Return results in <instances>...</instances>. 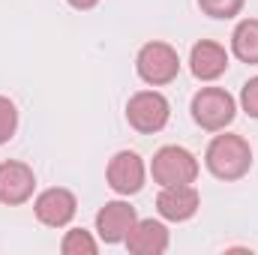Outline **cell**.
<instances>
[{
	"label": "cell",
	"instance_id": "cell-12",
	"mask_svg": "<svg viewBox=\"0 0 258 255\" xmlns=\"http://www.w3.org/2000/svg\"><path fill=\"white\" fill-rule=\"evenodd\" d=\"M189 69L198 81H216L228 69V51L213 39H201L189 51Z\"/></svg>",
	"mask_w": 258,
	"mask_h": 255
},
{
	"label": "cell",
	"instance_id": "cell-18",
	"mask_svg": "<svg viewBox=\"0 0 258 255\" xmlns=\"http://www.w3.org/2000/svg\"><path fill=\"white\" fill-rule=\"evenodd\" d=\"M72 9H81V12H87V9H93V6H99V0H66Z\"/></svg>",
	"mask_w": 258,
	"mask_h": 255
},
{
	"label": "cell",
	"instance_id": "cell-8",
	"mask_svg": "<svg viewBox=\"0 0 258 255\" xmlns=\"http://www.w3.org/2000/svg\"><path fill=\"white\" fill-rule=\"evenodd\" d=\"M75 210H78V201H75V195L69 189H63V186H51V189L39 192L36 201H33L36 219H39L42 225H48V228H66V225L72 222Z\"/></svg>",
	"mask_w": 258,
	"mask_h": 255
},
{
	"label": "cell",
	"instance_id": "cell-13",
	"mask_svg": "<svg viewBox=\"0 0 258 255\" xmlns=\"http://www.w3.org/2000/svg\"><path fill=\"white\" fill-rule=\"evenodd\" d=\"M231 51H234L237 60L258 66V18L237 21V27L231 33Z\"/></svg>",
	"mask_w": 258,
	"mask_h": 255
},
{
	"label": "cell",
	"instance_id": "cell-17",
	"mask_svg": "<svg viewBox=\"0 0 258 255\" xmlns=\"http://www.w3.org/2000/svg\"><path fill=\"white\" fill-rule=\"evenodd\" d=\"M240 105H243V111H246L249 117L258 120V75L243 84V90H240Z\"/></svg>",
	"mask_w": 258,
	"mask_h": 255
},
{
	"label": "cell",
	"instance_id": "cell-3",
	"mask_svg": "<svg viewBox=\"0 0 258 255\" xmlns=\"http://www.w3.org/2000/svg\"><path fill=\"white\" fill-rule=\"evenodd\" d=\"M135 72L144 84L162 87L180 75V57L168 42H147L135 54Z\"/></svg>",
	"mask_w": 258,
	"mask_h": 255
},
{
	"label": "cell",
	"instance_id": "cell-9",
	"mask_svg": "<svg viewBox=\"0 0 258 255\" xmlns=\"http://www.w3.org/2000/svg\"><path fill=\"white\" fill-rule=\"evenodd\" d=\"M138 222V213L129 201H108L96 213V234L102 243H123L129 228Z\"/></svg>",
	"mask_w": 258,
	"mask_h": 255
},
{
	"label": "cell",
	"instance_id": "cell-5",
	"mask_svg": "<svg viewBox=\"0 0 258 255\" xmlns=\"http://www.w3.org/2000/svg\"><path fill=\"white\" fill-rule=\"evenodd\" d=\"M168 117H171V105L159 90H138L135 96H129L126 120L135 132L153 135V132L165 129Z\"/></svg>",
	"mask_w": 258,
	"mask_h": 255
},
{
	"label": "cell",
	"instance_id": "cell-10",
	"mask_svg": "<svg viewBox=\"0 0 258 255\" xmlns=\"http://www.w3.org/2000/svg\"><path fill=\"white\" fill-rule=\"evenodd\" d=\"M201 207V195L192 183H180V186H162L156 195V210L162 219L168 222H186L192 219Z\"/></svg>",
	"mask_w": 258,
	"mask_h": 255
},
{
	"label": "cell",
	"instance_id": "cell-2",
	"mask_svg": "<svg viewBox=\"0 0 258 255\" xmlns=\"http://www.w3.org/2000/svg\"><path fill=\"white\" fill-rule=\"evenodd\" d=\"M189 111H192V120L201 129H207V132H222V129L234 120L237 102H234V96H231L225 87H201L192 96Z\"/></svg>",
	"mask_w": 258,
	"mask_h": 255
},
{
	"label": "cell",
	"instance_id": "cell-15",
	"mask_svg": "<svg viewBox=\"0 0 258 255\" xmlns=\"http://www.w3.org/2000/svg\"><path fill=\"white\" fill-rule=\"evenodd\" d=\"M243 3L246 0H198L201 12L210 18H234V15H240Z\"/></svg>",
	"mask_w": 258,
	"mask_h": 255
},
{
	"label": "cell",
	"instance_id": "cell-7",
	"mask_svg": "<svg viewBox=\"0 0 258 255\" xmlns=\"http://www.w3.org/2000/svg\"><path fill=\"white\" fill-rule=\"evenodd\" d=\"M36 189V174L27 162H18V159H6L0 162V204H24L33 198Z\"/></svg>",
	"mask_w": 258,
	"mask_h": 255
},
{
	"label": "cell",
	"instance_id": "cell-4",
	"mask_svg": "<svg viewBox=\"0 0 258 255\" xmlns=\"http://www.w3.org/2000/svg\"><path fill=\"white\" fill-rule=\"evenodd\" d=\"M150 174H153V183H159V186L195 183V177H198V159H195L186 147L165 144V147H159L153 153Z\"/></svg>",
	"mask_w": 258,
	"mask_h": 255
},
{
	"label": "cell",
	"instance_id": "cell-16",
	"mask_svg": "<svg viewBox=\"0 0 258 255\" xmlns=\"http://www.w3.org/2000/svg\"><path fill=\"white\" fill-rule=\"evenodd\" d=\"M18 129V108L9 96H0V144H6Z\"/></svg>",
	"mask_w": 258,
	"mask_h": 255
},
{
	"label": "cell",
	"instance_id": "cell-6",
	"mask_svg": "<svg viewBox=\"0 0 258 255\" xmlns=\"http://www.w3.org/2000/svg\"><path fill=\"white\" fill-rule=\"evenodd\" d=\"M144 177H147V168H144V159L135 150H117L108 159L105 180H108V186L117 195H135V192H141Z\"/></svg>",
	"mask_w": 258,
	"mask_h": 255
},
{
	"label": "cell",
	"instance_id": "cell-11",
	"mask_svg": "<svg viewBox=\"0 0 258 255\" xmlns=\"http://www.w3.org/2000/svg\"><path fill=\"white\" fill-rule=\"evenodd\" d=\"M123 243L132 255H162L168 249V228L159 219H138Z\"/></svg>",
	"mask_w": 258,
	"mask_h": 255
},
{
	"label": "cell",
	"instance_id": "cell-14",
	"mask_svg": "<svg viewBox=\"0 0 258 255\" xmlns=\"http://www.w3.org/2000/svg\"><path fill=\"white\" fill-rule=\"evenodd\" d=\"M99 243L93 240V234L87 228H69L60 240V252L63 255H96Z\"/></svg>",
	"mask_w": 258,
	"mask_h": 255
},
{
	"label": "cell",
	"instance_id": "cell-1",
	"mask_svg": "<svg viewBox=\"0 0 258 255\" xmlns=\"http://www.w3.org/2000/svg\"><path fill=\"white\" fill-rule=\"evenodd\" d=\"M204 165L219 180H240L252 168V147H249V141L243 135L222 132L207 144Z\"/></svg>",
	"mask_w": 258,
	"mask_h": 255
}]
</instances>
